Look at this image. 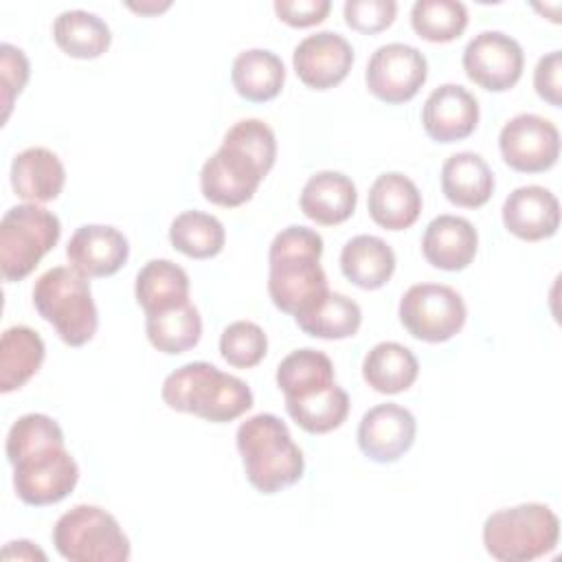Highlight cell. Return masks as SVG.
<instances>
[{
  "label": "cell",
  "instance_id": "cell-23",
  "mask_svg": "<svg viewBox=\"0 0 562 562\" xmlns=\"http://www.w3.org/2000/svg\"><path fill=\"white\" fill-rule=\"evenodd\" d=\"M441 191L457 206L479 209L494 193V173L483 156L459 151L441 167Z\"/></svg>",
  "mask_w": 562,
  "mask_h": 562
},
{
  "label": "cell",
  "instance_id": "cell-35",
  "mask_svg": "<svg viewBox=\"0 0 562 562\" xmlns=\"http://www.w3.org/2000/svg\"><path fill=\"white\" fill-rule=\"evenodd\" d=\"M411 26L428 42H452L468 26V9L459 0H417L411 9Z\"/></svg>",
  "mask_w": 562,
  "mask_h": 562
},
{
  "label": "cell",
  "instance_id": "cell-21",
  "mask_svg": "<svg viewBox=\"0 0 562 562\" xmlns=\"http://www.w3.org/2000/svg\"><path fill=\"white\" fill-rule=\"evenodd\" d=\"M66 184V169L59 156L46 147H29L11 162V187L29 204L55 200Z\"/></svg>",
  "mask_w": 562,
  "mask_h": 562
},
{
  "label": "cell",
  "instance_id": "cell-27",
  "mask_svg": "<svg viewBox=\"0 0 562 562\" xmlns=\"http://www.w3.org/2000/svg\"><path fill=\"white\" fill-rule=\"evenodd\" d=\"M44 356L46 347L35 329L26 325L4 329L0 340V391L22 389L40 371Z\"/></svg>",
  "mask_w": 562,
  "mask_h": 562
},
{
  "label": "cell",
  "instance_id": "cell-24",
  "mask_svg": "<svg viewBox=\"0 0 562 562\" xmlns=\"http://www.w3.org/2000/svg\"><path fill=\"white\" fill-rule=\"evenodd\" d=\"M340 270L353 285L378 290L395 272V252L382 237L356 235L340 250Z\"/></svg>",
  "mask_w": 562,
  "mask_h": 562
},
{
  "label": "cell",
  "instance_id": "cell-5",
  "mask_svg": "<svg viewBox=\"0 0 562 562\" xmlns=\"http://www.w3.org/2000/svg\"><path fill=\"white\" fill-rule=\"evenodd\" d=\"M160 395L169 408L213 424L233 422L252 406V391L241 378L224 373L204 360L171 371L162 382Z\"/></svg>",
  "mask_w": 562,
  "mask_h": 562
},
{
  "label": "cell",
  "instance_id": "cell-28",
  "mask_svg": "<svg viewBox=\"0 0 562 562\" xmlns=\"http://www.w3.org/2000/svg\"><path fill=\"white\" fill-rule=\"evenodd\" d=\"M419 373L415 353L393 340L378 342L362 360V375L367 384L384 395H395L413 386Z\"/></svg>",
  "mask_w": 562,
  "mask_h": 562
},
{
  "label": "cell",
  "instance_id": "cell-22",
  "mask_svg": "<svg viewBox=\"0 0 562 562\" xmlns=\"http://www.w3.org/2000/svg\"><path fill=\"white\" fill-rule=\"evenodd\" d=\"M356 184L340 171H318L310 176L299 198L305 217L323 226H334L349 220L356 211Z\"/></svg>",
  "mask_w": 562,
  "mask_h": 562
},
{
  "label": "cell",
  "instance_id": "cell-39",
  "mask_svg": "<svg viewBox=\"0 0 562 562\" xmlns=\"http://www.w3.org/2000/svg\"><path fill=\"white\" fill-rule=\"evenodd\" d=\"M331 9L329 0H277L274 13L281 22L294 29H307L327 18Z\"/></svg>",
  "mask_w": 562,
  "mask_h": 562
},
{
  "label": "cell",
  "instance_id": "cell-14",
  "mask_svg": "<svg viewBox=\"0 0 562 562\" xmlns=\"http://www.w3.org/2000/svg\"><path fill=\"white\" fill-rule=\"evenodd\" d=\"M415 432V415L395 402H386L369 408L362 415L356 437L360 450L371 461L393 463L411 450Z\"/></svg>",
  "mask_w": 562,
  "mask_h": 562
},
{
  "label": "cell",
  "instance_id": "cell-31",
  "mask_svg": "<svg viewBox=\"0 0 562 562\" xmlns=\"http://www.w3.org/2000/svg\"><path fill=\"white\" fill-rule=\"evenodd\" d=\"M294 321L305 334L314 338L340 340L358 331L362 323V312L353 299L329 290L312 307L294 316Z\"/></svg>",
  "mask_w": 562,
  "mask_h": 562
},
{
  "label": "cell",
  "instance_id": "cell-26",
  "mask_svg": "<svg viewBox=\"0 0 562 562\" xmlns=\"http://www.w3.org/2000/svg\"><path fill=\"white\" fill-rule=\"evenodd\" d=\"M231 81L239 97L252 103H263L281 92L285 66L272 50L248 48L233 59Z\"/></svg>",
  "mask_w": 562,
  "mask_h": 562
},
{
  "label": "cell",
  "instance_id": "cell-13",
  "mask_svg": "<svg viewBox=\"0 0 562 562\" xmlns=\"http://www.w3.org/2000/svg\"><path fill=\"white\" fill-rule=\"evenodd\" d=\"M525 66L520 44L501 33L483 31L474 35L463 50V70L470 81L490 90L503 92L518 83Z\"/></svg>",
  "mask_w": 562,
  "mask_h": 562
},
{
  "label": "cell",
  "instance_id": "cell-32",
  "mask_svg": "<svg viewBox=\"0 0 562 562\" xmlns=\"http://www.w3.org/2000/svg\"><path fill=\"white\" fill-rule=\"evenodd\" d=\"M145 331L149 342L169 356L184 353L187 349L195 347L202 336V318L193 303H184L180 307L147 314Z\"/></svg>",
  "mask_w": 562,
  "mask_h": 562
},
{
  "label": "cell",
  "instance_id": "cell-29",
  "mask_svg": "<svg viewBox=\"0 0 562 562\" xmlns=\"http://www.w3.org/2000/svg\"><path fill=\"white\" fill-rule=\"evenodd\" d=\"M55 44L75 59H97L112 42L110 26L97 13L83 9H70L55 18L53 24Z\"/></svg>",
  "mask_w": 562,
  "mask_h": 562
},
{
  "label": "cell",
  "instance_id": "cell-41",
  "mask_svg": "<svg viewBox=\"0 0 562 562\" xmlns=\"http://www.w3.org/2000/svg\"><path fill=\"white\" fill-rule=\"evenodd\" d=\"M2 560H46V553L40 551L29 540H13L2 549Z\"/></svg>",
  "mask_w": 562,
  "mask_h": 562
},
{
  "label": "cell",
  "instance_id": "cell-33",
  "mask_svg": "<svg viewBox=\"0 0 562 562\" xmlns=\"http://www.w3.org/2000/svg\"><path fill=\"white\" fill-rule=\"evenodd\" d=\"M169 241L191 259H211L222 252L226 233L222 222L202 211H182L169 226Z\"/></svg>",
  "mask_w": 562,
  "mask_h": 562
},
{
  "label": "cell",
  "instance_id": "cell-40",
  "mask_svg": "<svg viewBox=\"0 0 562 562\" xmlns=\"http://www.w3.org/2000/svg\"><path fill=\"white\" fill-rule=\"evenodd\" d=\"M560 72H562V53L551 50L544 57L538 59V66L533 70V88L540 99L551 103L553 108L562 105V83H560Z\"/></svg>",
  "mask_w": 562,
  "mask_h": 562
},
{
  "label": "cell",
  "instance_id": "cell-16",
  "mask_svg": "<svg viewBox=\"0 0 562 562\" xmlns=\"http://www.w3.org/2000/svg\"><path fill=\"white\" fill-rule=\"evenodd\" d=\"M422 123L435 143L463 140L476 130L479 103L463 86L443 83L428 94L422 110Z\"/></svg>",
  "mask_w": 562,
  "mask_h": 562
},
{
  "label": "cell",
  "instance_id": "cell-9",
  "mask_svg": "<svg viewBox=\"0 0 562 562\" xmlns=\"http://www.w3.org/2000/svg\"><path fill=\"white\" fill-rule=\"evenodd\" d=\"M61 224L55 213L37 204L11 206L0 222V270L4 281H22L42 257L55 248Z\"/></svg>",
  "mask_w": 562,
  "mask_h": 562
},
{
  "label": "cell",
  "instance_id": "cell-4",
  "mask_svg": "<svg viewBox=\"0 0 562 562\" xmlns=\"http://www.w3.org/2000/svg\"><path fill=\"white\" fill-rule=\"evenodd\" d=\"M235 439L246 479L261 494H277L303 476V452L281 417L257 413L239 424Z\"/></svg>",
  "mask_w": 562,
  "mask_h": 562
},
{
  "label": "cell",
  "instance_id": "cell-25",
  "mask_svg": "<svg viewBox=\"0 0 562 562\" xmlns=\"http://www.w3.org/2000/svg\"><path fill=\"white\" fill-rule=\"evenodd\" d=\"M136 303L147 314L189 303V274L169 259H151L136 274Z\"/></svg>",
  "mask_w": 562,
  "mask_h": 562
},
{
  "label": "cell",
  "instance_id": "cell-42",
  "mask_svg": "<svg viewBox=\"0 0 562 562\" xmlns=\"http://www.w3.org/2000/svg\"><path fill=\"white\" fill-rule=\"evenodd\" d=\"M171 7V2L169 0H165V2H127V9H132V11H136V13H140V15H156V13H160V11H165V9H169Z\"/></svg>",
  "mask_w": 562,
  "mask_h": 562
},
{
  "label": "cell",
  "instance_id": "cell-12",
  "mask_svg": "<svg viewBox=\"0 0 562 562\" xmlns=\"http://www.w3.org/2000/svg\"><path fill=\"white\" fill-rule=\"evenodd\" d=\"M498 147L503 160L522 173H540L551 169L560 156L558 127L538 114H516L509 119L501 134Z\"/></svg>",
  "mask_w": 562,
  "mask_h": 562
},
{
  "label": "cell",
  "instance_id": "cell-20",
  "mask_svg": "<svg viewBox=\"0 0 562 562\" xmlns=\"http://www.w3.org/2000/svg\"><path fill=\"white\" fill-rule=\"evenodd\" d=\"M367 209L378 226L386 231H404L413 226L422 213V193L408 176L389 171L373 180Z\"/></svg>",
  "mask_w": 562,
  "mask_h": 562
},
{
  "label": "cell",
  "instance_id": "cell-3",
  "mask_svg": "<svg viewBox=\"0 0 562 562\" xmlns=\"http://www.w3.org/2000/svg\"><path fill=\"white\" fill-rule=\"evenodd\" d=\"M321 255L323 237L307 226H288L272 239L268 294L281 312L299 316L329 292Z\"/></svg>",
  "mask_w": 562,
  "mask_h": 562
},
{
  "label": "cell",
  "instance_id": "cell-19",
  "mask_svg": "<svg viewBox=\"0 0 562 562\" xmlns=\"http://www.w3.org/2000/svg\"><path fill=\"white\" fill-rule=\"evenodd\" d=\"M479 246L476 228L459 215H439L424 231L422 252L426 261L441 270H463L472 263Z\"/></svg>",
  "mask_w": 562,
  "mask_h": 562
},
{
  "label": "cell",
  "instance_id": "cell-8",
  "mask_svg": "<svg viewBox=\"0 0 562 562\" xmlns=\"http://www.w3.org/2000/svg\"><path fill=\"white\" fill-rule=\"evenodd\" d=\"M53 544L70 562H125L130 540L119 520L97 505H75L53 527Z\"/></svg>",
  "mask_w": 562,
  "mask_h": 562
},
{
  "label": "cell",
  "instance_id": "cell-36",
  "mask_svg": "<svg viewBox=\"0 0 562 562\" xmlns=\"http://www.w3.org/2000/svg\"><path fill=\"white\" fill-rule=\"evenodd\" d=\"M266 351V331L252 321H235L220 336V353L231 367L250 369L263 360Z\"/></svg>",
  "mask_w": 562,
  "mask_h": 562
},
{
  "label": "cell",
  "instance_id": "cell-34",
  "mask_svg": "<svg viewBox=\"0 0 562 562\" xmlns=\"http://www.w3.org/2000/svg\"><path fill=\"white\" fill-rule=\"evenodd\" d=\"M288 415L307 432L323 435L338 428L349 415V395L342 386L331 384L307 397L285 400Z\"/></svg>",
  "mask_w": 562,
  "mask_h": 562
},
{
  "label": "cell",
  "instance_id": "cell-10",
  "mask_svg": "<svg viewBox=\"0 0 562 562\" xmlns=\"http://www.w3.org/2000/svg\"><path fill=\"white\" fill-rule=\"evenodd\" d=\"M461 294L443 283H415L400 299V323L424 342H446L465 325Z\"/></svg>",
  "mask_w": 562,
  "mask_h": 562
},
{
  "label": "cell",
  "instance_id": "cell-15",
  "mask_svg": "<svg viewBox=\"0 0 562 562\" xmlns=\"http://www.w3.org/2000/svg\"><path fill=\"white\" fill-rule=\"evenodd\" d=\"M292 64L307 88L329 90L349 75L353 66V48L340 33L318 31L296 44Z\"/></svg>",
  "mask_w": 562,
  "mask_h": 562
},
{
  "label": "cell",
  "instance_id": "cell-2",
  "mask_svg": "<svg viewBox=\"0 0 562 562\" xmlns=\"http://www.w3.org/2000/svg\"><path fill=\"white\" fill-rule=\"evenodd\" d=\"M277 158V138L259 119H241L224 134L220 149L200 171L204 198L217 206H241L259 189Z\"/></svg>",
  "mask_w": 562,
  "mask_h": 562
},
{
  "label": "cell",
  "instance_id": "cell-7",
  "mask_svg": "<svg viewBox=\"0 0 562 562\" xmlns=\"http://www.w3.org/2000/svg\"><path fill=\"white\" fill-rule=\"evenodd\" d=\"M560 520L542 503H522L490 514L483 522L485 551L501 562H529L555 549Z\"/></svg>",
  "mask_w": 562,
  "mask_h": 562
},
{
  "label": "cell",
  "instance_id": "cell-38",
  "mask_svg": "<svg viewBox=\"0 0 562 562\" xmlns=\"http://www.w3.org/2000/svg\"><path fill=\"white\" fill-rule=\"evenodd\" d=\"M0 72H2V105H4L2 121H7L13 99L24 90L29 75H31V66H29L24 50L13 44H2L0 46Z\"/></svg>",
  "mask_w": 562,
  "mask_h": 562
},
{
  "label": "cell",
  "instance_id": "cell-17",
  "mask_svg": "<svg viewBox=\"0 0 562 562\" xmlns=\"http://www.w3.org/2000/svg\"><path fill=\"white\" fill-rule=\"evenodd\" d=\"M66 257L70 266L83 277H110L119 272L127 257V237L105 224H83L79 226L66 246Z\"/></svg>",
  "mask_w": 562,
  "mask_h": 562
},
{
  "label": "cell",
  "instance_id": "cell-11",
  "mask_svg": "<svg viewBox=\"0 0 562 562\" xmlns=\"http://www.w3.org/2000/svg\"><path fill=\"white\" fill-rule=\"evenodd\" d=\"M428 77V61L415 46L391 42L373 50L364 81L369 92L391 105L411 101Z\"/></svg>",
  "mask_w": 562,
  "mask_h": 562
},
{
  "label": "cell",
  "instance_id": "cell-37",
  "mask_svg": "<svg viewBox=\"0 0 562 562\" xmlns=\"http://www.w3.org/2000/svg\"><path fill=\"white\" fill-rule=\"evenodd\" d=\"M345 22L358 33H380L393 24L397 13L395 0H347L345 7Z\"/></svg>",
  "mask_w": 562,
  "mask_h": 562
},
{
  "label": "cell",
  "instance_id": "cell-6",
  "mask_svg": "<svg viewBox=\"0 0 562 562\" xmlns=\"http://www.w3.org/2000/svg\"><path fill=\"white\" fill-rule=\"evenodd\" d=\"M33 305L68 347H81L97 334L99 312L90 281L72 266H55L40 274L33 285Z\"/></svg>",
  "mask_w": 562,
  "mask_h": 562
},
{
  "label": "cell",
  "instance_id": "cell-1",
  "mask_svg": "<svg viewBox=\"0 0 562 562\" xmlns=\"http://www.w3.org/2000/svg\"><path fill=\"white\" fill-rule=\"evenodd\" d=\"M7 459L18 498L33 507L64 501L79 481V465L66 450L59 424L44 413H26L13 422Z\"/></svg>",
  "mask_w": 562,
  "mask_h": 562
},
{
  "label": "cell",
  "instance_id": "cell-18",
  "mask_svg": "<svg viewBox=\"0 0 562 562\" xmlns=\"http://www.w3.org/2000/svg\"><path fill=\"white\" fill-rule=\"evenodd\" d=\"M503 224L518 239H547L560 226V202L540 184L518 187L503 202Z\"/></svg>",
  "mask_w": 562,
  "mask_h": 562
},
{
  "label": "cell",
  "instance_id": "cell-30",
  "mask_svg": "<svg viewBox=\"0 0 562 562\" xmlns=\"http://www.w3.org/2000/svg\"><path fill=\"white\" fill-rule=\"evenodd\" d=\"M336 384L334 364L329 356L318 349H296L288 353L277 367V386L285 400H299Z\"/></svg>",
  "mask_w": 562,
  "mask_h": 562
}]
</instances>
